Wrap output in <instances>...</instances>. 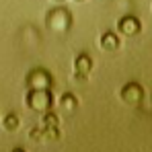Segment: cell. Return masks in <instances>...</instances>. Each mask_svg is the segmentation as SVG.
Returning a JSON list of instances; mask_svg holds the SVG:
<instances>
[{
  "mask_svg": "<svg viewBox=\"0 0 152 152\" xmlns=\"http://www.w3.org/2000/svg\"><path fill=\"white\" fill-rule=\"evenodd\" d=\"M12 152H25V150H23V148H15Z\"/></svg>",
  "mask_w": 152,
  "mask_h": 152,
  "instance_id": "13",
  "label": "cell"
},
{
  "mask_svg": "<svg viewBox=\"0 0 152 152\" xmlns=\"http://www.w3.org/2000/svg\"><path fill=\"white\" fill-rule=\"evenodd\" d=\"M53 86V76L45 68H35L27 76V88L29 91H51Z\"/></svg>",
  "mask_w": 152,
  "mask_h": 152,
  "instance_id": "2",
  "label": "cell"
},
{
  "mask_svg": "<svg viewBox=\"0 0 152 152\" xmlns=\"http://www.w3.org/2000/svg\"><path fill=\"white\" fill-rule=\"evenodd\" d=\"M76 2H82V0H76Z\"/></svg>",
  "mask_w": 152,
  "mask_h": 152,
  "instance_id": "14",
  "label": "cell"
},
{
  "mask_svg": "<svg viewBox=\"0 0 152 152\" xmlns=\"http://www.w3.org/2000/svg\"><path fill=\"white\" fill-rule=\"evenodd\" d=\"M29 138L35 140V142H43V127H33L29 132Z\"/></svg>",
  "mask_w": 152,
  "mask_h": 152,
  "instance_id": "12",
  "label": "cell"
},
{
  "mask_svg": "<svg viewBox=\"0 0 152 152\" xmlns=\"http://www.w3.org/2000/svg\"><path fill=\"white\" fill-rule=\"evenodd\" d=\"M91 70H93V60H91V56H88V53H80L74 60L76 80H86V76L91 74Z\"/></svg>",
  "mask_w": 152,
  "mask_h": 152,
  "instance_id": "4",
  "label": "cell"
},
{
  "mask_svg": "<svg viewBox=\"0 0 152 152\" xmlns=\"http://www.w3.org/2000/svg\"><path fill=\"white\" fill-rule=\"evenodd\" d=\"M60 140V129L58 127H43V142H56Z\"/></svg>",
  "mask_w": 152,
  "mask_h": 152,
  "instance_id": "11",
  "label": "cell"
},
{
  "mask_svg": "<svg viewBox=\"0 0 152 152\" xmlns=\"http://www.w3.org/2000/svg\"><path fill=\"white\" fill-rule=\"evenodd\" d=\"M45 21H48V27H51L53 31H66L72 25V15L66 8H53Z\"/></svg>",
  "mask_w": 152,
  "mask_h": 152,
  "instance_id": "3",
  "label": "cell"
},
{
  "mask_svg": "<svg viewBox=\"0 0 152 152\" xmlns=\"http://www.w3.org/2000/svg\"><path fill=\"white\" fill-rule=\"evenodd\" d=\"M21 126V119H19V115H15V113H8L6 117H4V127H6V132H15L17 127Z\"/></svg>",
  "mask_w": 152,
  "mask_h": 152,
  "instance_id": "10",
  "label": "cell"
},
{
  "mask_svg": "<svg viewBox=\"0 0 152 152\" xmlns=\"http://www.w3.org/2000/svg\"><path fill=\"white\" fill-rule=\"evenodd\" d=\"M101 48L107 51H113L119 48V39H117V35L115 33H111V31H107V33H103L101 37Z\"/></svg>",
  "mask_w": 152,
  "mask_h": 152,
  "instance_id": "7",
  "label": "cell"
},
{
  "mask_svg": "<svg viewBox=\"0 0 152 152\" xmlns=\"http://www.w3.org/2000/svg\"><path fill=\"white\" fill-rule=\"evenodd\" d=\"M25 101L33 111L48 113L53 107V95H51V91H29Z\"/></svg>",
  "mask_w": 152,
  "mask_h": 152,
  "instance_id": "1",
  "label": "cell"
},
{
  "mask_svg": "<svg viewBox=\"0 0 152 152\" xmlns=\"http://www.w3.org/2000/svg\"><path fill=\"white\" fill-rule=\"evenodd\" d=\"M121 99L129 105H138V103L142 101V88L138 86V84H126L124 88H121Z\"/></svg>",
  "mask_w": 152,
  "mask_h": 152,
  "instance_id": "5",
  "label": "cell"
},
{
  "mask_svg": "<svg viewBox=\"0 0 152 152\" xmlns=\"http://www.w3.org/2000/svg\"><path fill=\"white\" fill-rule=\"evenodd\" d=\"M58 2H62V0H58Z\"/></svg>",
  "mask_w": 152,
  "mask_h": 152,
  "instance_id": "15",
  "label": "cell"
},
{
  "mask_svg": "<svg viewBox=\"0 0 152 152\" xmlns=\"http://www.w3.org/2000/svg\"><path fill=\"white\" fill-rule=\"evenodd\" d=\"M119 31L126 33V35H136V33L140 31L138 19H134V17H124V19L119 21Z\"/></svg>",
  "mask_w": 152,
  "mask_h": 152,
  "instance_id": "6",
  "label": "cell"
},
{
  "mask_svg": "<svg viewBox=\"0 0 152 152\" xmlns=\"http://www.w3.org/2000/svg\"><path fill=\"white\" fill-rule=\"evenodd\" d=\"M60 105H62V109H64L66 113H74L76 109H78V99H76L72 93H66V95L60 99Z\"/></svg>",
  "mask_w": 152,
  "mask_h": 152,
  "instance_id": "8",
  "label": "cell"
},
{
  "mask_svg": "<svg viewBox=\"0 0 152 152\" xmlns=\"http://www.w3.org/2000/svg\"><path fill=\"white\" fill-rule=\"evenodd\" d=\"M60 126V119L53 111H48L43 113V119H41V127H58Z\"/></svg>",
  "mask_w": 152,
  "mask_h": 152,
  "instance_id": "9",
  "label": "cell"
}]
</instances>
